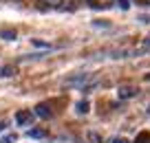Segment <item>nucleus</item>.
I'll return each mask as SVG.
<instances>
[{"label":"nucleus","instance_id":"obj_1","mask_svg":"<svg viewBox=\"0 0 150 143\" xmlns=\"http://www.w3.org/2000/svg\"><path fill=\"white\" fill-rule=\"evenodd\" d=\"M64 84H66V86H75V88H88V86H95L93 75H88V73L73 75V77H66V79H64Z\"/></svg>","mask_w":150,"mask_h":143},{"label":"nucleus","instance_id":"obj_4","mask_svg":"<svg viewBox=\"0 0 150 143\" xmlns=\"http://www.w3.org/2000/svg\"><path fill=\"white\" fill-rule=\"evenodd\" d=\"M35 115L42 117V119H49V117H51V108H49L47 104H40V106H35Z\"/></svg>","mask_w":150,"mask_h":143},{"label":"nucleus","instance_id":"obj_3","mask_svg":"<svg viewBox=\"0 0 150 143\" xmlns=\"http://www.w3.org/2000/svg\"><path fill=\"white\" fill-rule=\"evenodd\" d=\"M31 119H33L31 110H18V112H16V123H18V125H29Z\"/></svg>","mask_w":150,"mask_h":143},{"label":"nucleus","instance_id":"obj_6","mask_svg":"<svg viewBox=\"0 0 150 143\" xmlns=\"http://www.w3.org/2000/svg\"><path fill=\"white\" fill-rule=\"evenodd\" d=\"M16 75V66H2L0 68V77H13Z\"/></svg>","mask_w":150,"mask_h":143},{"label":"nucleus","instance_id":"obj_8","mask_svg":"<svg viewBox=\"0 0 150 143\" xmlns=\"http://www.w3.org/2000/svg\"><path fill=\"white\" fill-rule=\"evenodd\" d=\"M75 108H77V112H80V115H86V112H88V101H80V104H77V106H75Z\"/></svg>","mask_w":150,"mask_h":143},{"label":"nucleus","instance_id":"obj_15","mask_svg":"<svg viewBox=\"0 0 150 143\" xmlns=\"http://www.w3.org/2000/svg\"><path fill=\"white\" fill-rule=\"evenodd\" d=\"M110 143H128L124 137H115V139H110Z\"/></svg>","mask_w":150,"mask_h":143},{"label":"nucleus","instance_id":"obj_2","mask_svg":"<svg viewBox=\"0 0 150 143\" xmlns=\"http://www.w3.org/2000/svg\"><path fill=\"white\" fill-rule=\"evenodd\" d=\"M139 95V88L137 86H130V84H124V86L117 88V97L119 99H132Z\"/></svg>","mask_w":150,"mask_h":143},{"label":"nucleus","instance_id":"obj_12","mask_svg":"<svg viewBox=\"0 0 150 143\" xmlns=\"http://www.w3.org/2000/svg\"><path fill=\"white\" fill-rule=\"evenodd\" d=\"M86 139H88L91 143H99V141H102V139H99V137H97L95 132H88V134H86Z\"/></svg>","mask_w":150,"mask_h":143},{"label":"nucleus","instance_id":"obj_11","mask_svg":"<svg viewBox=\"0 0 150 143\" xmlns=\"http://www.w3.org/2000/svg\"><path fill=\"white\" fill-rule=\"evenodd\" d=\"M146 51H150V37H146V40L141 42V49H139V53H146Z\"/></svg>","mask_w":150,"mask_h":143},{"label":"nucleus","instance_id":"obj_7","mask_svg":"<svg viewBox=\"0 0 150 143\" xmlns=\"http://www.w3.org/2000/svg\"><path fill=\"white\" fill-rule=\"evenodd\" d=\"M135 143H150V132H139L135 139Z\"/></svg>","mask_w":150,"mask_h":143},{"label":"nucleus","instance_id":"obj_9","mask_svg":"<svg viewBox=\"0 0 150 143\" xmlns=\"http://www.w3.org/2000/svg\"><path fill=\"white\" fill-rule=\"evenodd\" d=\"M29 137H33V139H44V137H47V132H44V130H29Z\"/></svg>","mask_w":150,"mask_h":143},{"label":"nucleus","instance_id":"obj_5","mask_svg":"<svg viewBox=\"0 0 150 143\" xmlns=\"http://www.w3.org/2000/svg\"><path fill=\"white\" fill-rule=\"evenodd\" d=\"M0 37L7 40V42H11V40H16V31L13 29H2V31H0Z\"/></svg>","mask_w":150,"mask_h":143},{"label":"nucleus","instance_id":"obj_17","mask_svg":"<svg viewBox=\"0 0 150 143\" xmlns=\"http://www.w3.org/2000/svg\"><path fill=\"white\" fill-rule=\"evenodd\" d=\"M44 2H49V5H53V2H57V0H44Z\"/></svg>","mask_w":150,"mask_h":143},{"label":"nucleus","instance_id":"obj_13","mask_svg":"<svg viewBox=\"0 0 150 143\" xmlns=\"http://www.w3.org/2000/svg\"><path fill=\"white\" fill-rule=\"evenodd\" d=\"M33 44L40 46V49H51V44H47V42H40V40H33Z\"/></svg>","mask_w":150,"mask_h":143},{"label":"nucleus","instance_id":"obj_10","mask_svg":"<svg viewBox=\"0 0 150 143\" xmlns=\"http://www.w3.org/2000/svg\"><path fill=\"white\" fill-rule=\"evenodd\" d=\"M18 141V137H16V134H5V137L0 139V143H16Z\"/></svg>","mask_w":150,"mask_h":143},{"label":"nucleus","instance_id":"obj_19","mask_svg":"<svg viewBox=\"0 0 150 143\" xmlns=\"http://www.w3.org/2000/svg\"><path fill=\"white\" fill-rule=\"evenodd\" d=\"M146 79H148V82H150V73H148V75H146Z\"/></svg>","mask_w":150,"mask_h":143},{"label":"nucleus","instance_id":"obj_16","mask_svg":"<svg viewBox=\"0 0 150 143\" xmlns=\"http://www.w3.org/2000/svg\"><path fill=\"white\" fill-rule=\"evenodd\" d=\"M5 128H7V121H0V132H2Z\"/></svg>","mask_w":150,"mask_h":143},{"label":"nucleus","instance_id":"obj_20","mask_svg":"<svg viewBox=\"0 0 150 143\" xmlns=\"http://www.w3.org/2000/svg\"><path fill=\"white\" fill-rule=\"evenodd\" d=\"M148 112H150V110H148Z\"/></svg>","mask_w":150,"mask_h":143},{"label":"nucleus","instance_id":"obj_14","mask_svg":"<svg viewBox=\"0 0 150 143\" xmlns=\"http://www.w3.org/2000/svg\"><path fill=\"white\" fill-rule=\"evenodd\" d=\"M117 5L122 7V9H130V2H128V0H117Z\"/></svg>","mask_w":150,"mask_h":143},{"label":"nucleus","instance_id":"obj_18","mask_svg":"<svg viewBox=\"0 0 150 143\" xmlns=\"http://www.w3.org/2000/svg\"><path fill=\"white\" fill-rule=\"evenodd\" d=\"M141 2H146V5H148V7H150V0H141Z\"/></svg>","mask_w":150,"mask_h":143}]
</instances>
